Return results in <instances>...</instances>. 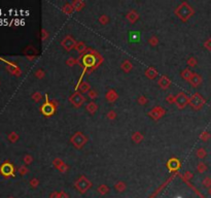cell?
I'll list each match as a JSON object with an SVG mask.
<instances>
[{
  "label": "cell",
  "instance_id": "1",
  "mask_svg": "<svg viewBox=\"0 0 211 198\" xmlns=\"http://www.w3.org/2000/svg\"><path fill=\"white\" fill-rule=\"evenodd\" d=\"M10 171H11V169H10L9 166H4V167H2V172L4 173V174H9Z\"/></svg>",
  "mask_w": 211,
  "mask_h": 198
},
{
  "label": "cell",
  "instance_id": "2",
  "mask_svg": "<svg viewBox=\"0 0 211 198\" xmlns=\"http://www.w3.org/2000/svg\"><path fill=\"white\" fill-rule=\"evenodd\" d=\"M204 184H205L206 186H208V184L210 185V181H209V180H206V183H204Z\"/></svg>",
  "mask_w": 211,
  "mask_h": 198
},
{
  "label": "cell",
  "instance_id": "3",
  "mask_svg": "<svg viewBox=\"0 0 211 198\" xmlns=\"http://www.w3.org/2000/svg\"><path fill=\"white\" fill-rule=\"evenodd\" d=\"M209 192H210V194H211V189H210V190H209Z\"/></svg>",
  "mask_w": 211,
  "mask_h": 198
}]
</instances>
